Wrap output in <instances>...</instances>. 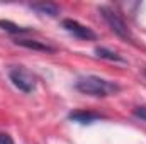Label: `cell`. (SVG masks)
Here are the masks:
<instances>
[{
    "label": "cell",
    "mask_w": 146,
    "mask_h": 144,
    "mask_svg": "<svg viewBox=\"0 0 146 144\" xmlns=\"http://www.w3.org/2000/svg\"><path fill=\"white\" fill-rule=\"evenodd\" d=\"M76 90L83 95H92V97H109V95H115L121 87L114 81L109 80H104L100 76H94V75H88V76H80L75 83Z\"/></svg>",
    "instance_id": "6da1fadb"
},
{
    "label": "cell",
    "mask_w": 146,
    "mask_h": 144,
    "mask_svg": "<svg viewBox=\"0 0 146 144\" xmlns=\"http://www.w3.org/2000/svg\"><path fill=\"white\" fill-rule=\"evenodd\" d=\"M99 12H100V15L104 17V20L109 24V27L121 37V39L129 41V42L134 41L131 29L127 27V24L124 22V19H122L115 10H112V9H109V7H99Z\"/></svg>",
    "instance_id": "7a4b0ae2"
},
{
    "label": "cell",
    "mask_w": 146,
    "mask_h": 144,
    "mask_svg": "<svg viewBox=\"0 0 146 144\" xmlns=\"http://www.w3.org/2000/svg\"><path fill=\"white\" fill-rule=\"evenodd\" d=\"M9 78L14 83V87H17L24 93H31L36 88L34 75L29 70H26L24 66H12V68H9Z\"/></svg>",
    "instance_id": "3957f363"
},
{
    "label": "cell",
    "mask_w": 146,
    "mask_h": 144,
    "mask_svg": "<svg viewBox=\"0 0 146 144\" xmlns=\"http://www.w3.org/2000/svg\"><path fill=\"white\" fill-rule=\"evenodd\" d=\"M63 27L72 36H75L76 39H82V41H92V39L97 37L95 32L90 27H87V26H83V24H80L78 20H73V19H65L63 20Z\"/></svg>",
    "instance_id": "277c9868"
},
{
    "label": "cell",
    "mask_w": 146,
    "mask_h": 144,
    "mask_svg": "<svg viewBox=\"0 0 146 144\" xmlns=\"http://www.w3.org/2000/svg\"><path fill=\"white\" fill-rule=\"evenodd\" d=\"M68 119L73 120V122H80V124H92L99 119H104V115L90 112V110H75L68 115Z\"/></svg>",
    "instance_id": "5b68a950"
},
{
    "label": "cell",
    "mask_w": 146,
    "mask_h": 144,
    "mask_svg": "<svg viewBox=\"0 0 146 144\" xmlns=\"http://www.w3.org/2000/svg\"><path fill=\"white\" fill-rule=\"evenodd\" d=\"M15 44L19 46H24L27 49H34V51H42V53H54V48L44 44V42H39V41H33V39H17Z\"/></svg>",
    "instance_id": "8992f818"
},
{
    "label": "cell",
    "mask_w": 146,
    "mask_h": 144,
    "mask_svg": "<svg viewBox=\"0 0 146 144\" xmlns=\"http://www.w3.org/2000/svg\"><path fill=\"white\" fill-rule=\"evenodd\" d=\"M31 9H34L36 12L44 14V15H51V17L58 15V7L54 3H33Z\"/></svg>",
    "instance_id": "52a82bcc"
},
{
    "label": "cell",
    "mask_w": 146,
    "mask_h": 144,
    "mask_svg": "<svg viewBox=\"0 0 146 144\" xmlns=\"http://www.w3.org/2000/svg\"><path fill=\"white\" fill-rule=\"evenodd\" d=\"M95 54H97L99 58H102V59H109V61H121V63H124L122 56H119L115 51H110V49H107V48H95Z\"/></svg>",
    "instance_id": "ba28073f"
},
{
    "label": "cell",
    "mask_w": 146,
    "mask_h": 144,
    "mask_svg": "<svg viewBox=\"0 0 146 144\" xmlns=\"http://www.w3.org/2000/svg\"><path fill=\"white\" fill-rule=\"evenodd\" d=\"M0 27H2L3 31L10 32V34H24V32H31V29H27V27H21V26L14 24V22H10V20H0Z\"/></svg>",
    "instance_id": "9c48e42d"
},
{
    "label": "cell",
    "mask_w": 146,
    "mask_h": 144,
    "mask_svg": "<svg viewBox=\"0 0 146 144\" xmlns=\"http://www.w3.org/2000/svg\"><path fill=\"white\" fill-rule=\"evenodd\" d=\"M133 114H134L138 119H141V120L146 122V107H136L134 110H133Z\"/></svg>",
    "instance_id": "30bf717a"
},
{
    "label": "cell",
    "mask_w": 146,
    "mask_h": 144,
    "mask_svg": "<svg viewBox=\"0 0 146 144\" xmlns=\"http://www.w3.org/2000/svg\"><path fill=\"white\" fill-rule=\"evenodd\" d=\"M0 144H15V143L7 132H0Z\"/></svg>",
    "instance_id": "8fae6325"
},
{
    "label": "cell",
    "mask_w": 146,
    "mask_h": 144,
    "mask_svg": "<svg viewBox=\"0 0 146 144\" xmlns=\"http://www.w3.org/2000/svg\"><path fill=\"white\" fill-rule=\"evenodd\" d=\"M145 76H146V70H145Z\"/></svg>",
    "instance_id": "7c38bea8"
}]
</instances>
